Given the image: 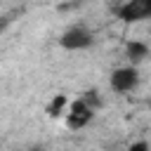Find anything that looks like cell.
<instances>
[{
    "label": "cell",
    "instance_id": "cell-1",
    "mask_svg": "<svg viewBox=\"0 0 151 151\" xmlns=\"http://www.w3.org/2000/svg\"><path fill=\"white\" fill-rule=\"evenodd\" d=\"M92 42H94V35L83 24H73V26H68L59 35V47L61 50H68V52H83V50L92 47Z\"/></svg>",
    "mask_w": 151,
    "mask_h": 151
},
{
    "label": "cell",
    "instance_id": "cell-2",
    "mask_svg": "<svg viewBox=\"0 0 151 151\" xmlns=\"http://www.w3.org/2000/svg\"><path fill=\"white\" fill-rule=\"evenodd\" d=\"M142 83V76H139V68L134 64H127V66H118L111 71V78H109V85L113 92H120V94H127V92H134Z\"/></svg>",
    "mask_w": 151,
    "mask_h": 151
},
{
    "label": "cell",
    "instance_id": "cell-3",
    "mask_svg": "<svg viewBox=\"0 0 151 151\" xmlns=\"http://www.w3.org/2000/svg\"><path fill=\"white\" fill-rule=\"evenodd\" d=\"M94 113H97V111H94L83 97H76V99L68 104V111H66V116H64V123H66L68 130H83V127H87V125L92 123Z\"/></svg>",
    "mask_w": 151,
    "mask_h": 151
},
{
    "label": "cell",
    "instance_id": "cell-4",
    "mask_svg": "<svg viewBox=\"0 0 151 151\" xmlns=\"http://www.w3.org/2000/svg\"><path fill=\"white\" fill-rule=\"evenodd\" d=\"M116 17L123 24H139L151 19V0H125L118 9Z\"/></svg>",
    "mask_w": 151,
    "mask_h": 151
},
{
    "label": "cell",
    "instance_id": "cell-5",
    "mask_svg": "<svg viewBox=\"0 0 151 151\" xmlns=\"http://www.w3.org/2000/svg\"><path fill=\"white\" fill-rule=\"evenodd\" d=\"M149 45L146 42H142V40H127L125 42V57L130 59V64H139V61H144L146 57H149Z\"/></svg>",
    "mask_w": 151,
    "mask_h": 151
},
{
    "label": "cell",
    "instance_id": "cell-6",
    "mask_svg": "<svg viewBox=\"0 0 151 151\" xmlns=\"http://www.w3.org/2000/svg\"><path fill=\"white\" fill-rule=\"evenodd\" d=\"M68 104H71V101H68V97H66V94H54V97H52V101L47 104L45 113H47L52 120H54V118H64V116H66V111H68Z\"/></svg>",
    "mask_w": 151,
    "mask_h": 151
},
{
    "label": "cell",
    "instance_id": "cell-7",
    "mask_svg": "<svg viewBox=\"0 0 151 151\" xmlns=\"http://www.w3.org/2000/svg\"><path fill=\"white\" fill-rule=\"evenodd\" d=\"M80 97H83V99H85V101H87V104H90L94 111H97V109H101V94H99V90H97V87H92V90H85Z\"/></svg>",
    "mask_w": 151,
    "mask_h": 151
},
{
    "label": "cell",
    "instance_id": "cell-8",
    "mask_svg": "<svg viewBox=\"0 0 151 151\" xmlns=\"http://www.w3.org/2000/svg\"><path fill=\"white\" fill-rule=\"evenodd\" d=\"M127 151H151V146H149L146 139H137V142H132L127 146Z\"/></svg>",
    "mask_w": 151,
    "mask_h": 151
},
{
    "label": "cell",
    "instance_id": "cell-9",
    "mask_svg": "<svg viewBox=\"0 0 151 151\" xmlns=\"http://www.w3.org/2000/svg\"><path fill=\"white\" fill-rule=\"evenodd\" d=\"M149 109H151V99H149Z\"/></svg>",
    "mask_w": 151,
    "mask_h": 151
}]
</instances>
